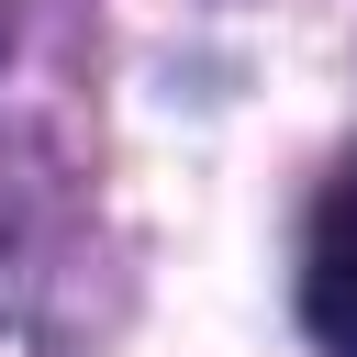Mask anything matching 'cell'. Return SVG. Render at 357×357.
Segmentation results:
<instances>
[{"label": "cell", "instance_id": "6da1fadb", "mask_svg": "<svg viewBox=\"0 0 357 357\" xmlns=\"http://www.w3.org/2000/svg\"><path fill=\"white\" fill-rule=\"evenodd\" d=\"M312 335L335 346V357H357V190L335 201V234H324V257H312Z\"/></svg>", "mask_w": 357, "mask_h": 357}]
</instances>
